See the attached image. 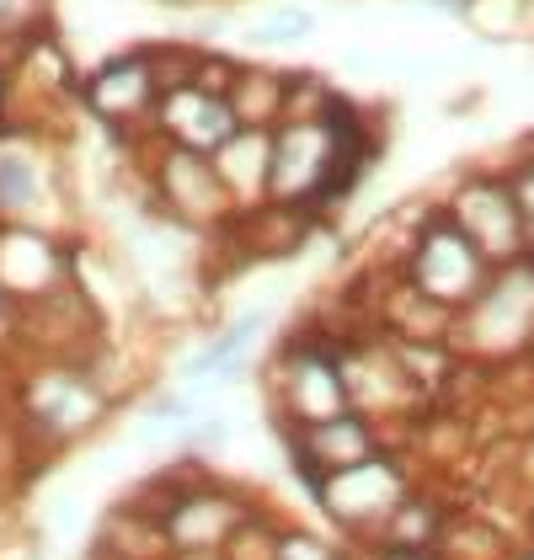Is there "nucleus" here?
Segmentation results:
<instances>
[{"mask_svg":"<svg viewBox=\"0 0 534 560\" xmlns=\"http://www.w3.org/2000/svg\"><path fill=\"white\" fill-rule=\"evenodd\" d=\"M267 406H272L267 411L272 428H315V422L353 411L337 326L311 320L278 342L272 363H267Z\"/></svg>","mask_w":534,"mask_h":560,"instance_id":"f257e3e1","label":"nucleus"},{"mask_svg":"<svg viewBox=\"0 0 534 560\" xmlns=\"http://www.w3.org/2000/svg\"><path fill=\"white\" fill-rule=\"evenodd\" d=\"M391 272H396L400 283H411L422 300L444 304L449 315H460V310H471V304L481 300V289L491 283L497 267H491V261L481 257V246L449 219L444 203H428L422 214L406 224Z\"/></svg>","mask_w":534,"mask_h":560,"instance_id":"f03ea898","label":"nucleus"},{"mask_svg":"<svg viewBox=\"0 0 534 560\" xmlns=\"http://www.w3.org/2000/svg\"><path fill=\"white\" fill-rule=\"evenodd\" d=\"M118 400L96 385L86 363L70 358H38L16 385V428L27 432L33 454H59L76 438H86L107 422Z\"/></svg>","mask_w":534,"mask_h":560,"instance_id":"7ed1b4c3","label":"nucleus"},{"mask_svg":"<svg viewBox=\"0 0 534 560\" xmlns=\"http://www.w3.org/2000/svg\"><path fill=\"white\" fill-rule=\"evenodd\" d=\"M454 352L487 374L534 363V261L491 272L481 300L454 315Z\"/></svg>","mask_w":534,"mask_h":560,"instance_id":"20e7f679","label":"nucleus"},{"mask_svg":"<svg viewBox=\"0 0 534 560\" xmlns=\"http://www.w3.org/2000/svg\"><path fill=\"white\" fill-rule=\"evenodd\" d=\"M411 459H417L411 448H385V454H374L358 470L326 475V486L315 491V508L332 517L358 550H369L385 534V523L396 517L400 502L422 486V475H417Z\"/></svg>","mask_w":534,"mask_h":560,"instance_id":"39448f33","label":"nucleus"},{"mask_svg":"<svg viewBox=\"0 0 534 560\" xmlns=\"http://www.w3.org/2000/svg\"><path fill=\"white\" fill-rule=\"evenodd\" d=\"M150 161H144V182H150V203L161 214H172L182 230L193 235H214L220 241L230 230V219L241 214L230 187L220 182V166L214 155L204 150H182V144H166V139H144Z\"/></svg>","mask_w":534,"mask_h":560,"instance_id":"423d86ee","label":"nucleus"},{"mask_svg":"<svg viewBox=\"0 0 534 560\" xmlns=\"http://www.w3.org/2000/svg\"><path fill=\"white\" fill-rule=\"evenodd\" d=\"M444 209L481 246V257L491 267H519V261L534 257L530 224H524V209H519L502 166H471V172H460L454 187L444 192Z\"/></svg>","mask_w":534,"mask_h":560,"instance_id":"0eeeda50","label":"nucleus"},{"mask_svg":"<svg viewBox=\"0 0 534 560\" xmlns=\"http://www.w3.org/2000/svg\"><path fill=\"white\" fill-rule=\"evenodd\" d=\"M91 118L118 139H150L155 107H161V75L150 65V48H124L107 54L96 70L81 75V96Z\"/></svg>","mask_w":534,"mask_h":560,"instance_id":"6e6552de","label":"nucleus"},{"mask_svg":"<svg viewBox=\"0 0 534 560\" xmlns=\"http://www.w3.org/2000/svg\"><path fill=\"white\" fill-rule=\"evenodd\" d=\"M81 283V241L38 230V224H0V304L48 300L59 289Z\"/></svg>","mask_w":534,"mask_h":560,"instance_id":"1a4fd4ad","label":"nucleus"},{"mask_svg":"<svg viewBox=\"0 0 534 560\" xmlns=\"http://www.w3.org/2000/svg\"><path fill=\"white\" fill-rule=\"evenodd\" d=\"M263 513V502L235 486V480H198L182 502H172L161 513V534H166V550L172 556H224V545Z\"/></svg>","mask_w":534,"mask_h":560,"instance_id":"9d476101","label":"nucleus"},{"mask_svg":"<svg viewBox=\"0 0 534 560\" xmlns=\"http://www.w3.org/2000/svg\"><path fill=\"white\" fill-rule=\"evenodd\" d=\"M246 129L230 107V96L204 86H177L161 96L155 107V124H150V139H166V144H182V150H204L214 155L220 144H230L235 133Z\"/></svg>","mask_w":534,"mask_h":560,"instance_id":"9b49d317","label":"nucleus"},{"mask_svg":"<svg viewBox=\"0 0 534 560\" xmlns=\"http://www.w3.org/2000/svg\"><path fill=\"white\" fill-rule=\"evenodd\" d=\"M54 214H59V198H54V176H48L44 155L33 144L5 139L0 144V224H38V230H48Z\"/></svg>","mask_w":534,"mask_h":560,"instance_id":"f8f14e48","label":"nucleus"},{"mask_svg":"<svg viewBox=\"0 0 534 560\" xmlns=\"http://www.w3.org/2000/svg\"><path fill=\"white\" fill-rule=\"evenodd\" d=\"M263 326H267V310H246V315L224 320L198 352L182 358V385L193 389V385H209V380H235L241 363H246V352L263 337Z\"/></svg>","mask_w":534,"mask_h":560,"instance_id":"ddd939ff","label":"nucleus"},{"mask_svg":"<svg viewBox=\"0 0 534 560\" xmlns=\"http://www.w3.org/2000/svg\"><path fill=\"white\" fill-rule=\"evenodd\" d=\"M220 182L230 187L235 209H263L267 203V176H272V129H241L230 144L214 150Z\"/></svg>","mask_w":534,"mask_h":560,"instance_id":"4468645a","label":"nucleus"},{"mask_svg":"<svg viewBox=\"0 0 534 560\" xmlns=\"http://www.w3.org/2000/svg\"><path fill=\"white\" fill-rule=\"evenodd\" d=\"M289 75L294 70H257V65H241L235 81H230V107L246 129H278L283 113H289Z\"/></svg>","mask_w":534,"mask_h":560,"instance_id":"2eb2a0df","label":"nucleus"},{"mask_svg":"<svg viewBox=\"0 0 534 560\" xmlns=\"http://www.w3.org/2000/svg\"><path fill=\"white\" fill-rule=\"evenodd\" d=\"M311 33H315V11L311 5H267L263 16H257V27H252V44L294 48V44H305Z\"/></svg>","mask_w":534,"mask_h":560,"instance_id":"dca6fc26","label":"nucleus"},{"mask_svg":"<svg viewBox=\"0 0 534 560\" xmlns=\"http://www.w3.org/2000/svg\"><path fill=\"white\" fill-rule=\"evenodd\" d=\"M272 560H363V550L358 545H337V539H326L315 528H300V523H283Z\"/></svg>","mask_w":534,"mask_h":560,"instance_id":"f3484780","label":"nucleus"},{"mask_svg":"<svg viewBox=\"0 0 534 560\" xmlns=\"http://www.w3.org/2000/svg\"><path fill=\"white\" fill-rule=\"evenodd\" d=\"M48 27V0H0V59H11V48Z\"/></svg>","mask_w":534,"mask_h":560,"instance_id":"a211bd4d","label":"nucleus"},{"mask_svg":"<svg viewBox=\"0 0 534 560\" xmlns=\"http://www.w3.org/2000/svg\"><path fill=\"white\" fill-rule=\"evenodd\" d=\"M278 534H283V517H272L263 508V513L224 545V560H272L278 556Z\"/></svg>","mask_w":534,"mask_h":560,"instance_id":"6ab92c4d","label":"nucleus"},{"mask_svg":"<svg viewBox=\"0 0 534 560\" xmlns=\"http://www.w3.org/2000/svg\"><path fill=\"white\" fill-rule=\"evenodd\" d=\"M502 172H508V187H513V198H519V209H524V224H530V241H534V139L519 144V155H513Z\"/></svg>","mask_w":534,"mask_h":560,"instance_id":"aec40b11","label":"nucleus"},{"mask_svg":"<svg viewBox=\"0 0 534 560\" xmlns=\"http://www.w3.org/2000/svg\"><path fill=\"white\" fill-rule=\"evenodd\" d=\"M0 560H38V539H33V534H22V528H16V534H5V539H0Z\"/></svg>","mask_w":534,"mask_h":560,"instance_id":"412c9836","label":"nucleus"},{"mask_svg":"<svg viewBox=\"0 0 534 560\" xmlns=\"http://www.w3.org/2000/svg\"><path fill=\"white\" fill-rule=\"evenodd\" d=\"M0 129H11V70L0 59Z\"/></svg>","mask_w":534,"mask_h":560,"instance_id":"4be33fe9","label":"nucleus"},{"mask_svg":"<svg viewBox=\"0 0 534 560\" xmlns=\"http://www.w3.org/2000/svg\"><path fill=\"white\" fill-rule=\"evenodd\" d=\"M519 534H524V545L534 550V497L524 502V513H519Z\"/></svg>","mask_w":534,"mask_h":560,"instance_id":"5701e85b","label":"nucleus"},{"mask_svg":"<svg viewBox=\"0 0 534 560\" xmlns=\"http://www.w3.org/2000/svg\"><path fill=\"white\" fill-rule=\"evenodd\" d=\"M172 560H224V556H172Z\"/></svg>","mask_w":534,"mask_h":560,"instance_id":"b1692460","label":"nucleus"},{"mask_svg":"<svg viewBox=\"0 0 534 560\" xmlns=\"http://www.w3.org/2000/svg\"><path fill=\"white\" fill-rule=\"evenodd\" d=\"M519 560H534V550H530V545H524V550H519Z\"/></svg>","mask_w":534,"mask_h":560,"instance_id":"393cba45","label":"nucleus"},{"mask_svg":"<svg viewBox=\"0 0 534 560\" xmlns=\"http://www.w3.org/2000/svg\"><path fill=\"white\" fill-rule=\"evenodd\" d=\"M363 560H369V556H363Z\"/></svg>","mask_w":534,"mask_h":560,"instance_id":"a878e982","label":"nucleus"},{"mask_svg":"<svg viewBox=\"0 0 534 560\" xmlns=\"http://www.w3.org/2000/svg\"><path fill=\"white\" fill-rule=\"evenodd\" d=\"M530 261H534V257H530Z\"/></svg>","mask_w":534,"mask_h":560,"instance_id":"bb28decb","label":"nucleus"}]
</instances>
